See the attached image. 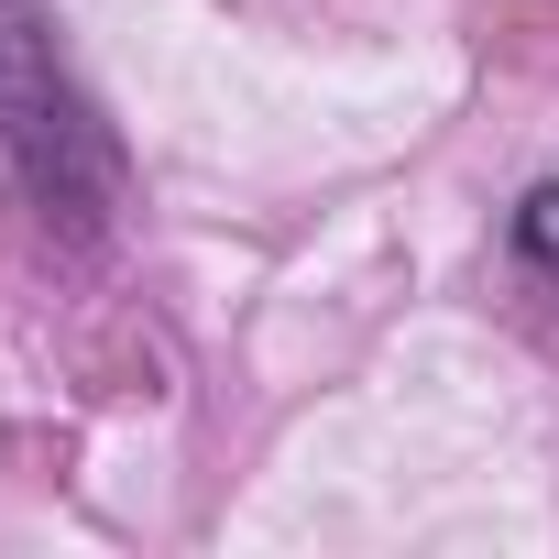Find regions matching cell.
<instances>
[{
	"mask_svg": "<svg viewBox=\"0 0 559 559\" xmlns=\"http://www.w3.org/2000/svg\"><path fill=\"white\" fill-rule=\"evenodd\" d=\"M0 176H12L56 230H99L121 209V154L67 78L56 34L34 23V0H0Z\"/></svg>",
	"mask_w": 559,
	"mask_h": 559,
	"instance_id": "6da1fadb",
	"label": "cell"
},
{
	"mask_svg": "<svg viewBox=\"0 0 559 559\" xmlns=\"http://www.w3.org/2000/svg\"><path fill=\"white\" fill-rule=\"evenodd\" d=\"M515 252H526L537 274H559V187H537V198L515 209Z\"/></svg>",
	"mask_w": 559,
	"mask_h": 559,
	"instance_id": "7a4b0ae2",
	"label": "cell"
}]
</instances>
